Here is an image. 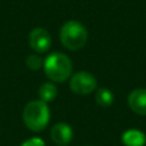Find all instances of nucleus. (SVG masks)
I'll return each mask as SVG.
<instances>
[{"mask_svg": "<svg viewBox=\"0 0 146 146\" xmlns=\"http://www.w3.org/2000/svg\"><path fill=\"white\" fill-rule=\"evenodd\" d=\"M50 136H51V140L55 144H58L60 146H66L71 142L73 131H72L71 126H68L67 123H56L51 128Z\"/></svg>", "mask_w": 146, "mask_h": 146, "instance_id": "obj_6", "label": "nucleus"}, {"mask_svg": "<svg viewBox=\"0 0 146 146\" xmlns=\"http://www.w3.org/2000/svg\"><path fill=\"white\" fill-rule=\"evenodd\" d=\"M128 106L139 115H146V88H137L129 94Z\"/></svg>", "mask_w": 146, "mask_h": 146, "instance_id": "obj_7", "label": "nucleus"}, {"mask_svg": "<svg viewBox=\"0 0 146 146\" xmlns=\"http://www.w3.org/2000/svg\"><path fill=\"white\" fill-rule=\"evenodd\" d=\"M96 86H98V81L95 76L85 71L73 74L69 81V87L77 95H88L95 91Z\"/></svg>", "mask_w": 146, "mask_h": 146, "instance_id": "obj_4", "label": "nucleus"}, {"mask_svg": "<svg viewBox=\"0 0 146 146\" xmlns=\"http://www.w3.org/2000/svg\"><path fill=\"white\" fill-rule=\"evenodd\" d=\"M21 146H45V142L40 137H32V139L25 141Z\"/></svg>", "mask_w": 146, "mask_h": 146, "instance_id": "obj_12", "label": "nucleus"}, {"mask_svg": "<svg viewBox=\"0 0 146 146\" xmlns=\"http://www.w3.org/2000/svg\"><path fill=\"white\" fill-rule=\"evenodd\" d=\"M59 36L64 48L72 51L82 49L88 38L86 27L77 21H68L67 23H64L60 28Z\"/></svg>", "mask_w": 146, "mask_h": 146, "instance_id": "obj_3", "label": "nucleus"}, {"mask_svg": "<svg viewBox=\"0 0 146 146\" xmlns=\"http://www.w3.org/2000/svg\"><path fill=\"white\" fill-rule=\"evenodd\" d=\"M58 95V88L54 85L53 82H45L40 86L38 88V96H40V100L44 103H49V101H53L54 99Z\"/></svg>", "mask_w": 146, "mask_h": 146, "instance_id": "obj_9", "label": "nucleus"}, {"mask_svg": "<svg viewBox=\"0 0 146 146\" xmlns=\"http://www.w3.org/2000/svg\"><path fill=\"white\" fill-rule=\"evenodd\" d=\"M26 64H27V67L30 69H32V71H37V69H40L41 67H42V59L40 58L38 55H30L27 56V59H26Z\"/></svg>", "mask_w": 146, "mask_h": 146, "instance_id": "obj_11", "label": "nucleus"}, {"mask_svg": "<svg viewBox=\"0 0 146 146\" xmlns=\"http://www.w3.org/2000/svg\"><path fill=\"white\" fill-rule=\"evenodd\" d=\"M49 121H50V110L48 104L44 101H30L23 109V122L31 131L40 132L45 129Z\"/></svg>", "mask_w": 146, "mask_h": 146, "instance_id": "obj_1", "label": "nucleus"}, {"mask_svg": "<svg viewBox=\"0 0 146 146\" xmlns=\"http://www.w3.org/2000/svg\"><path fill=\"white\" fill-rule=\"evenodd\" d=\"M122 141L126 146H144L146 144V136L139 129H129L123 133Z\"/></svg>", "mask_w": 146, "mask_h": 146, "instance_id": "obj_8", "label": "nucleus"}, {"mask_svg": "<svg viewBox=\"0 0 146 146\" xmlns=\"http://www.w3.org/2000/svg\"><path fill=\"white\" fill-rule=\"evenodd\" d=\"M45 74L53 82H64L72 74V62L63 53H53L44 62Z\"/></svg>", "mask_w": 146, "mask_h": 146, "instance_id": "obj_2", "label": "nucleus"}, {"mask_svg": "<svg viewBox=\"0 0 146 146\" xmlns=\"http://www.w3.org/2000/svg\"><path fill=\"white\" fill-rule=\"evenodd\" d=\"M30 46L37 53H46L51 46V36L45 28H33L28 35Z\"/></svg>", "mask_w": 146, "mask_h": 146, "instance_id": "obj_5", "label": "nucleus"}, {"mask_svg": "<svg viewBox=\"0 0 146 146\" xmlns=\"http://www.w3.org/2000/svg\"><path fill=\"white\" fill-rule=\"evenodd\" d=\"M95 100L100 106H103V108H108V106H110L111 104H113L114 95L111 94L110 90L103 87V88H99V90L96 91Z\"/></svg>", "mask_w": 146, "mask_h": 146, "instance_id": "obj_10", "label": "nucleus"}]
</instances>
